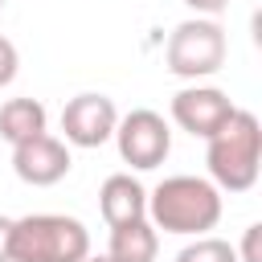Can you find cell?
Here are the masks:
<instances>
[{"instance_id": "6da1fadb", "label": "cell", "mask_w": 262, "mask_h": 262, "mask_svg": "<svg viewBox=\"0 0 262 262\" xmlns=\"http://www.w3.org/2000/svg\"><path fill=\"white\" fill-rule=\"evenodd\" d=\"M225 213V201L217 192L213 180L205 176H164L151 192H147V221L164 233H180V237H205L209 229H217Z\"/></svg>"}, {"instance_id": "7a4b0ae2", "label": "cell", "mask_w": 262, "mask_h": 262, "mask_svg": "<svg viewBox=\"0 0 262 262\" xmlns=\"http://www.w3.org/2000/svg\"><path fill=\"white\" fill-rule=\"evenodd\" d=\"M205 164L217 192H250L262 172V123L254 111H233L229 123L205 139Z\"/></svg>"}, {"instance_id": "3957f363", "label": "cell", "mask_w": 262, "mask_h": 262, "mask_svg": "<svg viewBox=\"0 0 262 262\" xmlns=\"http://www.w3.org/2000/svg\"><path fill=\"white\" fill-rule=\"evenodd\" d=\"M90 254V229L66 213H29L12 221L8 262H82Z\"/></svg>"}, {"instance_id": "277c9868", "label": "cell", "mask_w": 262, "mask_h": 262, "mask_svg": "<svg viewBox=\"0 0 262 262\" xmlns=\"http://www.w3.org/2000/svg\"><path fill=\"white\" fill-rule=\"evenodd\" d=\"M225 53H229V41H225V29L209 16H188L180 20L172 33H168V45H164V66L168 74L176 78H188V82H201L209 74H217L225 66Z\"/></svg>"}, {"instance_id": "5b68a950", "label": "cell", "mask_w": 262, "mask_h": 262, "mask_svg": "<svg viewBox=\"0 0 262 262\" xmlns=\"http://www.w3.org/2000/svg\"><path fill=\"white\" fill-rule=\"evenodd\" d=\"M111 139L119 143L123 164H131L135 172L160 168V164L168 160V151H172V127H168V119H164L160 111H147V106L119 115Z\"/></svg>"}, {"instance_id": "8992f818", "label": "cell", "mask_w": 262, "mask_h": 262, "mask_svg": "<svg viewBox=\"0 0 262 262\" xmlns=\"http://www.w3.org/2000/svg\"><path fill=\"white\" fill-rule=\"evenodd\" d=\"M233 111H237L233 98H229L225 90H217V86H196V82H192V86H184V90L172 94V123H176L180 131L196 135V139L217 135V131L229 123Z\"/></svg>"}, {"instance_id": "52a82bcc", "label": "cell", "mask_w": 262, "mask_h": 262, "mask_svg": "<svg viewBox=\"0 0 262 262\" xmlns=\"http://www.w3.org/2000/svg\"><path fill=\"white\" fill-rule=\"evenodd\" d=\"M115 123H119V111L106 94H74L61 111V131H66V143L74 147H102L111 135H115Z\"/></svg>"}, {"instance_id": "ba28073f", "label": "cell", "mask_w": 262, "mask_h": 262, "mask_svg": "<svg viewBox=\"0 0 262 262\" xmlns=\"http://www.w3.org/2000/svg\"><path fill=\"white\" fill-rule=\"evenodd\" d=\"M70 168H74L70 143L57 139V135H49V131H45V135H33V139H25V143L12 147V172H16L25 184H33V188H49V184L66 180Z\"/></svg>"}, {"instance_id": "9c48e42d", "label": "cell", "mask_w": 262, "mask_h": 262, "mask_svg": "<svg viewBox=\"0 0 262 262\" xmlns=\"http://www.w3.org/2000/svg\"><path fill=\"white\" fill-rule=\"evenodd\" d=\"M98 209H102V221L111 229L115 225H131V221H143L147 217V188L131 172H115L98 188Z\"/></svg>"}, {"instance_id": "30bf717a", "label": "cell", "mask_w": 262, "mask_h": 262, "mask_svg": "<svg viewBox=\"0 0 262 262\" xmlns=\"http://www.w3.org/2000/svg\"><path fill=\"white\" fill-rule=\"evenodd\" d=\"M106 254L115 262H156V254H160V229L147 217L131 221V225H115Z\"/></svg>"}, {"instance_id": "8fae6325", "label": "cell", "mask_w": 262, "mask_h": 262, "mask_svg": "<svg viewBox=\"0 0 262 262\" xmlns=\"http://www.w3.org/2000/svg\"><path fill=\"white\" fill-rule=\"evenodd\" d=\"M45 123H49V115H45V106L37 98H8L0 106V135L12 147L33 139V135H45Z\"/></svg>"}, {"instance_id": "7c38bea8", "label": "cell", "mask_w": 262, "mask_h": 262, "mask_svg": "<svg viewBox=\"0 0 262 262\" xmlns=\"http://www.w3.org/2000/svg\"><path fill=\"white\" fill-rule=\"evenodd\" d=\"M172 262H237V254H233V246H229L225 237L205 233V237H192Z\"/></svg>"}, {"instance_id": "4fadbf2b", "label": "cell", "mask_w": 262, "mask_h": 262, "mask_svg": "<svg viewBox=\"0 0 262 262\" xmlns=\"http://www.w3.org/2000/svg\"><path fill=\"white\" fill-rule=\"evenodd\" d=\"M262 225L254 221V225H246V233H242V250H233L237 254V262H262Z\"/></svg>"}, {"instance_id": "5bb4252c", "label": "cell", "mask_w": 262, "mask_h": 262, "mask_svg": "<svg viewBox=\"0 0 262 262\" xmlns=\"http://www.w3.org/2000/svg\"><path fill=\"white\" fill-rule=\"evenodd\" d=\"M16 70H20V53L8 37H0V86H8L16 78Z\"/></svg>"}, {"instance_id": "9a60e30c", "label": "cell", "mask_w": 262, "mask_h": 262, "mask_svg": "<svg viewBox=\"0 0 262 262\" xmlns=\"http://www.w3.org/2000/svg\"><path fill=\"white\" fill-rule=\"evenodd\" d=\"M196 16H209V20H217V12H225L229 8V0H184Z\"/></svg>"}, {"instance_id": "2e32d148", "label": "cell", "mask_w": 262, "mask_h": 262, "mask_svg": "<svg viewBox=\"0 0 262 262\" xmlns=\"http://www.w3.org/2000/svg\"><path fill=\"white\" fill-rule=\"evenodd\" d=\"M8 237H12V217H0V262H8Z\"/></svg>"}, {"instance_id": "e0dca14e", "label": "cell", "mask_w": 262, "mask_h": 262, "mask_svg": "<svg viewBox=\"0 0 262 262\" xmlns=\"http://www.w3.org/2000/svg\"><path fill=\"white\" fill-rule=\"evenodd\" d=\"M82 262H115V258H111V254H86Z\"/></svg>"}, {"instance_id": "ac0fdd59", "label": "cell", "mask_w": 262, "mask_h": 262, "mask_svg": "<svg viewBox=\"0 0 262 262\" xmlns=\"http://www.w3.org/2000/svg\"><path fill=\"white\" fill-rule=\"evenodd\" d=\"M0 8H4V0H0Z\"/></svg>"}]
</instances>
